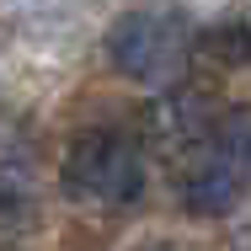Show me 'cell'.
Segmentation results:
<instances>
[{
	"label": "cell",
	"instance_id": "obj_4",
	"mask_svg": "<svg viewBox=\"0 0 251 251\" xmlns=\"http://www.w3.org/2000/svg\"><path fill=\"white\" fill-rule=\"evenodd\" d=\"M155 134H166V139H176V145H198L208 139V128H214V118H208V101L193 97V91H176V97H166L155 107Z\"/></svg>",
	"mask_w": 251,
	"mask_h": 251
},
{
	"label": "cell",
	"instance_id": "obj_2",
	"mask_svg": "<svg viewBox=\"0 0 251 251\" xmlns=\"http://www.w3.org/2000/svg\"><path fill=\"white\" fill-rule=\"evenodd\" d=\"M59 187L70 198H97V203H134L145 193V166L134 145H123L112 128H86L70 139Z\"/></svg>",
	"mask_w": 251,
	"mask_h": 251
},
{
	"label": "cell",
	"instance_id": "obj_5",
	"mask_svg": "<svg viewBox=\"0 0 251 251\" xmlns=\"http://www.w3.org/2000/svg\"><path fill=\"white\" fill-rule=\"evenodd\" d=\"M208 53H214L219 64H241V59H251V32L246 27H219V32L208 38Z\"/></svg>",
	"mask_w": 251,
	"mask_h": 251
},
{
	"label": "cell",
	"instance_id": "obj_3",
	"mask_svg": "<svg viewBox=\"0 0 251 251\" xmlns=\"http://www.w3.org/2000/svg\"><path fill=\"white\" fill-rule=\"evenodd\" d=\"M246 171H251L246 155H235L230 145L214 139V145L187 166V176H182V198H187L193 214H230V208L241 203Z\"/></svg>",
	"mask_w": 251,
	"mask_h": 251
},
{
	"label": "cell",
	"instance_id": "obj_1",
	"mask_svg": "<svg viewBox=\"0 0 251 251\" xmlns=\"http://www.w3.org/2000/svg\"><path fill=\"white\" fill-rule=\"evenodd\" d=\"M193 53V32L176 11H128L107 27V59L139 86H176Z\"/></svg>",
	"mask_w": 251,
	"mask_h": 251
}]
</instances>
